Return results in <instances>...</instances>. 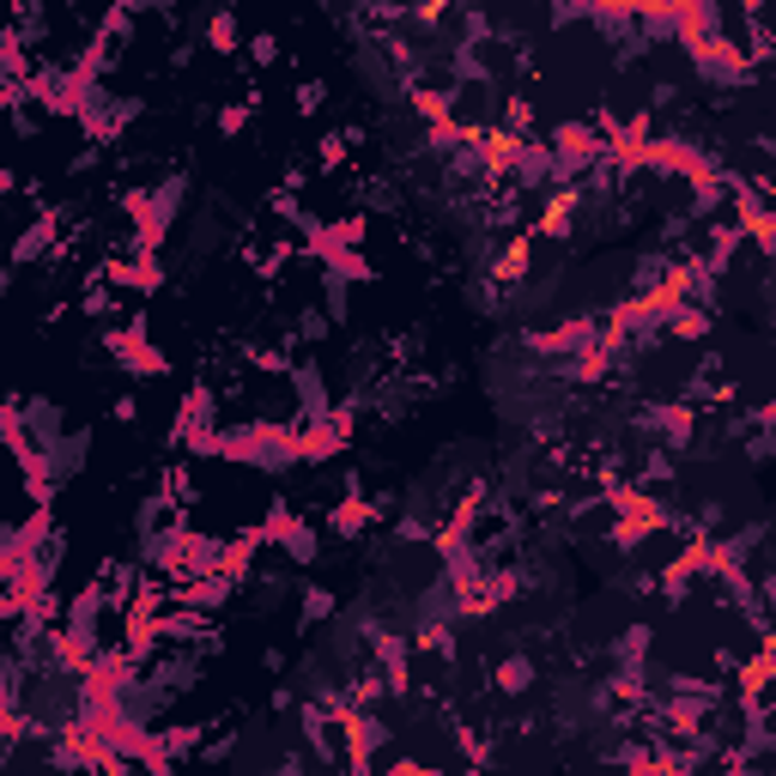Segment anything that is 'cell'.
Listing matches in <instances>:
<instances>
[{"mask_svg":"<svg viewBox=\"0 0 776 776\" xmlns=\"http://www.w3.org/2000/svg\"><path fill=\"white\" fill-rule=\"evenodd\" d=\"M328 618H340V594L328 582H298V632H316Z\"/></svg>","mask_w":776,"mask_h":776,"instance_id":"1","label":"cell"},{"mask_svg":"<svg viewBox=\"0 0 776 776\" xmlns=\"http://www.w3.org/2000/svg\"><path fill=\"white\" fill-rule=\"evenodd\" d=\"M200 49H212V55H243V25H238V13H212L207 25H200Z\"/></svg>","mask_w":776,"mask_h":776,"instance_id":"2","label":"cell"},{"mask_svg":"<svg viewBox=\"0 0 776 776\" xmlns=\"http://www.w3.org/2000/svg\"><path fill=\"white\" fill-rule=\"evenodd\" d=\"M328 109V80H298V92H291V116H322Z\"/></svg>","mask_w":776,"mask_h":776,"instance_id":"3","label":"cell"},{"mask_svg":"<svg viewBox=\"0 0 776 776\" xmlns=\"http://www.w3.org/2000/svg\"><path fill=\"white\" fill-rule=\"evenodd\" d=\"M250 121H255V92H250V97H231V104H219V134H224V140H238Z\"/></svg>","mask_w":776,"mask_h":776,"instance_id":"4","label":"cell"},{"mask_svg":"<svg viewBox=\"0 0 776 776\" xmlns=\"http://www.w3.org/2000/svg\"><path fill=\"white\" fill-rule=\"evenodd\" d=\"M243 55H250V67H274L286 49H279V37H274V31H255V37H250V49H243Z\"/></svg>","mask_w":776,"mask_h":776,"instance_id":"5","label":"cell"},{"mask_svg":"<svg viewBox=\"0 0 776 776\" xmlns=\"http://www.w3.org/2000/svg\"><path fill=\"white\" fill-rule=\"evenodd\" d=\"M109 419H116V425H134V419H140V389H121L116 407H109Z\"/></svg>","mask_w":776,"mask_h":776,"instance_id":"6","label":"cell"},{"mask_svg":"<svg viewBox=\"0 0 776 776\" xmlns=\"http://www.w3.org/2000/svg\"><path fill=\"white\" fill-rule=\"evenodd\" d=\"M262 668H267V673H286V668H291V656L274 644V649H262Z\"/></svg>","mask_w":776,"mask_h":776,"instance_id":"7","label":"cell"}]
</instances>
